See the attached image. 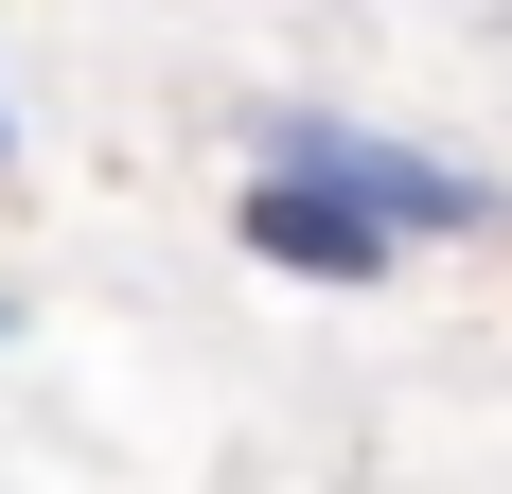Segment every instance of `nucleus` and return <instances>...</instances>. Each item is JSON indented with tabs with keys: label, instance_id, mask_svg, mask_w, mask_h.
I'll return each mask as SVG.
<instances>
[{
	"label": "nucleus",
	"instance_id": "1",
	"mask_svg": "<svg viewBox=\"0 0 512 494\" xmlns=\"http://www.w3.org/2000/svg\"><path fill=\"white\" fill-rule=\"evenodd\" d=\"M248 177H301V195L371 212L389 247H407V230H512L495 177H460V159L389 142V124H336V106H248Z\"/></svg>",
	"mask_w": 512,
	"mask_h": 494
},
{
	"label": "nucleus",
	"instance_id": "3",
	"mask_svg": "<svg viewBox=\"0 0 512 494\" xmlns=\"http://www.w3.org/2000/svg\"><path fill=\"white\" fill-rule=\"evenodd\" d=\"M0 177H18V106H0Z\"/></svg>",
	"mask_w": 512,
	"mask_h": 494
},
{
	"label": "nucleus",
	"instance_id": "2",
	"mask_svg": "<svg viewBox=\"0 0 512 494\" xmlns=\"http://www.w3.org/2000/svg\"><path fill=\"white\" fill-rule=\"evenodd\" d=\"M230 247H248V265H283V283H389V265H407V247L371 230V212L301 195V177H248V212H230Z\"/></svg>",
	"mask_w": 512,
	"mask_h": 494
}]
</instances>
